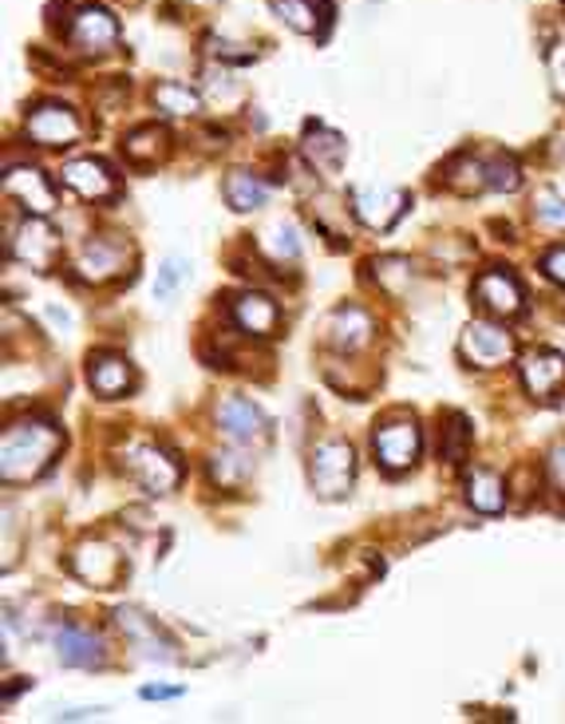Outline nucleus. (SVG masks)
<instances>
[{
  "instance_id": "1",
  "label": "nucleus",
  "mask_w": 565,
  "mask_h": 724,
  "mask_svg": "<svg viewBox=\"0 0 565 724\" xmlns=\"http://www.w3.org/2000/svg\"><path fill=\"white\" fill-rule=\"evenodd\" d=\"M63 452V432L48 416H24L4 428L0 440V483L16 487L40 479Z\"/></svg>"
},
{
  "instance_id": "2",
  "label": "nucleus",
  "mask_w": 565,
  "mask_h": 724,
  "mask_svg": "<svg viewBox=\"0 0 565 724\" xmlns=\"http://www.w3.org/2000/svg\"><path fill=\"white\" fill-rule=\"evenodd\" d=\"M51 24L63 32L68 48L80 56H107L119 44V21L99 4H87V0H72V12L51 16Z\"/></svg>"
},
{
  "instance_id": "3",
  "label": "nucleus",
  "mask_w": 565,
  "mask_h": 724,
  "mask_svg": "<svg viewBox=\"0 0 565 724\" xmlns=\"http://www.w3.org/2000/svg\"><path fill=\"white\" fill-rule=\"evenodd\" d=\"M119 464H123V471L143 487L146 495H170L186 479V467L178 464L175 452H166V447L154 444V440H134V444H127Z\"/></svg>"
},
{
  "instance_id": "4",
  "label": "nucleus",
  "mask_w": 565,
  "mask_h": 724,
  "mask_svg": "<svg viewBox=\"0 0 565 724\" xmlns=\"http://www.w3.org/2000/svg\"><path fill=\"white\" fill-rule=\"evenodd\" d=\"M356 479V452L349 440H320L308 456V483L320 499H340Z\"/></svg>"
},
{
  "instance_id": "5",
  "label": "nucleus",
  "mask_w": 565,
  "mask_h": 724,
  "mask_svg": "<svg viewBox=\"0 0 565 724\" xmlns=\"http://www.w3.org/2000/svg\"><path fill=\"white\" fill-rule=\"evenodd\" d=\"M4 234H9V238H4V254H9V258L36 269V273H51V269H56L60 234H56L40 214H24L21 226H9Z\"/></svg>"
},
{
  "instance_id": "6",
  "label": "nucleus",
  "mask_w": 565,
  "mask_h": 724,
  "mask_svg": "<svg viewBox=\"0 0 565 724\" xmlns=\"http://www.w3.org/2000/svg\"><path fill=\"white\" fill-rule=\"evenodd\" d=\"M423 452V432L411 416H396V420H384L376 432H372V456L384 471L400 476L408 471Z\"/></svg>"
},
{
  "instance_id": "7",
  "label": "nucleus",
  "mask_w": 565,
  "mask_h": 724,
  "mask_svg": "<svg viewBox=\"0 0 565 724\" xmlns=\"http://www.w3.org/2000/svg\"><path fill=\"white\" fill-rule=\"evenodd\" d=\"M4 198L16 202L24 214H40V218H48L51 210L60 207V195L51 187V178L32 163L4 166Z\"/></svg>"
},
{
  "instance_id": "8",
  "label": "nucleus",
  "mask_w": 565,
  "mask_h": 724,
  "mask_svg": "<svg viewBox=\"0 0 565 724\" xmlns=\"http://www.w3.org/2000/svg\"><path fill=\"white\" fill-rule=\"evenodd\" d=\"M24 135H28L36 147H72L80 143L83 119L60 100H44L24 115Z\"/></svg>"
},
{
  "instance_id": "9",
  "label": "nucleus",
  "mask_w": 565,
  "mask_h": 724,
  "mask_svg": "<svg viewBox=\"0 0 565 724\" xmlns=\"http://www.w3.org/2000/svg\"><path fill=\"white\" fill-rule=\"evenodd\" d=\"M214 424H217V432L226 435L229 444L257 447V444H266V440H269L266 412H261V408H257L249 396H226V400H217Z\"/></svg>"
},
{
  "instance_id": "10",
  "label": "nucleus",
  "mask_w": 565,
  "mask_h": 724,
  "mask_svg": "<svg viewBox=\"0 0 565 724\" xmlns=\"http://www.w3.org/2000/svg\"><path fill=\"white\" fill-rule=\"evenodd\" d=\"M514 352H518V345L503 322H471L462 329V357L474 369H503L514 361Z\"/></svg>"
},
{
  "instance_id": "11",
  "label": "nucleus",
  "mask_w": 565,
  "mask_h": 724,
  "mask_svg": "<svg viewBox=\"0 0 565 724\" xmlns=\"http://www.w3.org/2000/svg\"><path fill=\"white\" fill-rule=\"evenodd\" d=\"M115 621H119L123 638L131 642V650H139V657L158 662V665L178 662L175 638H170L163 626H154V618H146L143 610H134V606H119V610H115Z\"/></svg>"
},
{
  "instance_id": "12",
  "label": "nucleus",
  "mask_w": 565,
  "mask_h": 724,
  "mask_svg": "<svg viewBox=\"0 0 565 724\" xmlns=\"http://www.w3.org/2000/svg\"><path fill=\"white\" fill-rule=\"evenodd\" d=\"M72 574L95 591H111L115 582L123 579V559H119V550L111 542H103V538H83L80 547L72 550V559H68Z\"/></svg>"
},
{
  "instance_id": "13",
  "label": "nucleus",
  "mask_w": 565,
  "mask_h": 724,
  "mask_svg": "<svg viewBox=\"0 0 565 724\" xmlns=\"http://www.w3.org/2000/svg\"><path fill=\"white\" fill-rule=\"evenodd\" d=\"M131 261V249L127 242H119L115 234H99V238H87L75 254V273L87 285H103V281L119 278Z\"/></svg>"
},
{
  "instance_id": "14",
  "label": "nucleus",
  "mask_w": 565,
  "mask_h": 724,
  "mask_svg": "<svg viewBox=\"0 0 565 724\" xmlns=\"http://www.w3.org/2000/svg\"><path fill=\"white\" fill-rule=\"evenodd\" d=\"M408 207H411V198H408V190H400V187H384V183H376V187L352 190V214H356L368 230H391L403 214H408Z\"/></svg>"
},
{
  "instance_id": "15",
  "label": "nucleus",
  "mask_w": 565,
  "mask_h": 724,
  "mask_svg": "<svg viewBox=\"0 0 565 724\" xmlns=\"http://www.w3.org/2000/svg\"><path fill=\"white\" fill-rule=\"evenodd\" d=\"M474 301H479V310H486L491 317L506 322V317H514V313H522L526 293L510 269L494 266V269H483V273L474 278Z\"/></svg>"
},
{
  "instance_id": "16",
  "label": "nucleus",
  "mask_w": 565,
  "mask_h": 724,
  "mask_svg": "<svg viewBox=\"0 0 565 724\" xmlns=\"http://www.w3.org/2000/svg\"><path fill=\"white\" fill-rule=\"evenodd\" d=\"M51 645H56L60 665H68V669H99L107 662V642L92 626H80V621H63Z\"/></svg>"
},
{
  "instance_id": "17",
  "label": "nucleus",
  "mask_w": 565,
  "mask_h": 724,
  "mask_svg": "<svg viewBox=\"0 0 565 724\" xmlns=\"http://www.w3.org/2000/svg\"><path fill=\"white\" fill-rule=\"evenodd\" d=\"M522 384L534 400H557L565 393V357L554 349H534L526 352L522 361Z\"/></svg>"
},
{
  "instance_id": "18",
  "label": "nucleus",
  "mask_w": 565,
  "mask_h": 724,
  "mask_svg": "<svg viewBox=\"0 0 565 724\" xmlns=\"http://www.w3.org/2000/svg\"><path fill=\"white\" fill-rule=\"evenodd\" d=\"M325 332H329V345L337 352H360L376 337V317L364 305H340V310H332Z\"/></svg>"
},
{
  "instance_id": "19",
  "label": "nucleus",
  "mask_w": 565,
  "mask_h": 724,
  "mask_svg": "<svg viewBox=\"0 0 565 724\" xmlns=\"http://www.w3.org/2000/svg\"><path fill=\"white\" fill-rule=\"evenodd\" d=\"M60 178H63V187L75 190V195L87 198V202H107V198H115V190H119L111 166L103 163V159H72V163L60 171Z\"/></svg>"
},
{
  "instance_id": "20",
  "label": "nucleus",
  "mask_w": 565,
  "mask_h": 724,
  "mask_svg": "<svg viewBox=\"0 0 565 724\" xmlns=\"http://www.w3.org/2000/svg\"><path fill=\"white\" fill-rule=\"evenodd\" d=\"M229 317H234V325L246 337H273V332L281 329V310L278 301L269 297V293H237L234 305H229Z\"/></svg>"
},
{
  "instance_id": "21",
  "label": "nucleus",
  "mask_w": 565,
  "mask_h": 724,
  "mask_svg": "<svg viewBox=\"0 0 565 724\" xmlns=\"http://www.w3.org/2000/svg\"><path fill=\"white\" fill-rule=\"evenodd\" d=\"M87 384L103 400H119L134 388V369L123 352H95L87 361Z\"/></svg>"
},
{
  "instance_id": "22",
  "label": "nucleus",
  "mask_w": 565,
  "mask_h": 724,
  "mask_svg": "<svg viewBox=\"0 0 565 724\" xmlns=\"http://www.w3.org/2000/svg\"><path fill=\"white\" fill-rule=\"evenodd\" d=\"M301 151H305L308 166L317 171V175H337L340 166H344V155H349V147H344V135H337L332 127L325 124H313L305 127V143H301Z\"/></svg>"
},
{
  "instance_id": "23",
  "label": "nucleus",
  "mask_w": 565,
  "mask_h": 724,
  "mask_svg": "<svg viewBox=\"0 0 565 724\" xmlns=\"http://www.w3.org/2000/svg\"><path fill=\"white\" fill-rule=\"evenodd\" d=\"M269 4L301 36H325V28L332 24L329 0H269Z\"/></svg>"
},
{
  "instance_id": "24",
  "label": "nucleus",
  "mask_w": 565,
  "mask_h": 724,
  "mask_svg": "<svg viewBox=\"0 0 565 724\" xmlns=\"http://www.w3.org/2000/svg\"><path fill=\"white\" fill-rule=\"evenodd\" d=\"M249 476H254V447H226V452H214L210 456V479H214V487H222V491H242V487L249 483Z\"/></svg>"
},
{
  "instance_id": "25",
  "label": "nucleus",
  "mask_w": 565,
  "mask_h": 724,
  "mask_svg": "<svg viewBox=\"0 0 565 724\" xmlns=\"http://www.w3.org/2000/svg\"><path fill=\"white\" fill-rule=\"evenodd\" d=\"M462 487H467V503L479 515H498L506 507V479L491 467H471V476Z\"/></svg>"
},
{
  "instance_id": "26",
  "label": "nucleus",
  "mask_w": 565,
  "mask_h": 724,
  "mask_svg": "<svg viewBox=\"0 0 565 724\" xmlns=\"http://www.w3.org/2000/svg\"><path fill=\"white\" fill-rule=\"evenodd\" d=\"M222 195L237 214H249V210H261L269 198V183L254 171H229L226 183H222Z\"/></svg>"
},
{
  "instance_id": "27",
  "label": "nucleus",
  "mask_w": 565,
  "mask_h": 724,
  "mask_svg": "<svg viewBox=\"0 0 565 724\" xmlns=\"http://www.w3.org/2000/svg\"><path fill=\"white\" fill-rule=\"evenodd\" d=\"M151 100H154V107H158L163 115H170V119H190V115L202 112V95H198L195 87H186V83H175V80L154 83Z\"/></svg>"
},
{
  "instance_id": "28",
  "label": "nucleus",
  "mask_w": 565,
  "mask_h": 724,
  "mask_svg": "<svg viewBox=\"0 0 565 724\" xmlns=\"http://www.w3.org/2000/svg\"><path fill=\"white\" fill-rule=\"evenodd\" d=\"M443 183L451 190H459V195H479V190H486V159L479 155L451 159L447 171H443Z\"/></svg>"
},
{
  "instance_id": "29",
  "label": "nucleus",
  "mask_w": 565,
  "mask_h": 724,
  "mask_svg": "<svg viewBox=\"0 0 565 724\" xmlns=\"http://www.w3.org/2000/svg\"><path fill=\"white\" fill-rule=\"evenodd\" d=\"M166 131L163 127H154V124H146V127H139V131H131L123 139V155L131 159V163H139V166H151L154 159H163L166 155Z\"/></svg>"
},
{
  "instance_id": "30",
  "label": "nucleus",
  "mask_w": 565,
  "mask_h": 724,
  "mask_svg": "<svg viewBox=\"0 0 565 724\" xmlns=\"http://www.w3.org/2000/svg\"><path fill=\"white\" fill-rule=\"evenodd\" d=\"M261 249H266L278 266H293V261L301 258L305 242H301V230L293 226V222H278V226H269L266 234H261Z\"/></svg>"
},
{
  "instance_id": "31",
  "label": "nucleus",
  "mask_w": 565,
  "mask_h": 724,
  "mask_svg": "<svg viewBox=\"0 0 565 724\" xmlns=\"http://www.w3.org/2000/svg\"><path fill=\"white\" fill-rule=\"evenodd\" d=\"M372 278L380 281L384 293H396V297H400L411 281H415V266H411L408 258H380V261H372Z\"/></svg>"
},
{
  "instance_id": "32",
  "label": "nucleus",
  "mask_w": 565,
  "mask_h": 724,
  "mask_svg": "<svg viewBox=\"0 0 565 724\" xmlns=\"http://www.w3.org/2000/svg\"><path fill=\"white\" fill-rule=\"evenodd\" d=\"M443 459L447 464H462L467 459V447H471V424H467V416L459 412H447L443 416Z\"/></svg>"
},
{
  "instance_id": "33",
  "label": "nucleus",
  "mask_w": 565,
  "mask_h": 724,
  "mask_svg": "<svg viewBox=\"0 0 565 724\" xmlns=\"http://www.w3.org/2000/svg\"><path fill=\"white\" fill-rule=\"evenodd\" d=\"M522 187V166L514 155H491L486 159V190H503V195H514Z\"/></svg>"
},
{
  "instance_id": "34",
  "label": "nucleus",
  "mask_w": 565,
  "mask_h": 724,
  "mask_svg": "<svg viewBox=\"0 0 565 724\" xmlns=\"http://www.w3.org/2000/svg\"><path fill=\"white\" fill-rule=\"evenodd\" d=\"M186 273H190V261L186 258H163V266L154 269V297L158 301H170L178 293V285L186 281Z\"/></svg>"
},
{
  "instance_id": "35",
  "label": "nucleus",
  "mask_w": 565,
  "mask_h": 724,
  "mask_svg": "<svg viewBox=\"0 0 565 724\" xmlns=\"http://www.w3.org/2000/svg\"><path fill=\"white\" fill-rule=\"evenodd\" d=\"M534 222L545 230H565V198L557 190L542 187L534 195Z\"/></svg>"
},
{
  "instance_id": "36",
  "label": "nucleus",
  "mask_w": 565,
  "mask_h": 724,
  "mask_svg": "<svg viewBox=\"0 0 565 724\" xmlns=\"http://www.w3.org/2000/svg\"><path fill=\"white\" fill-rule=\"evenodd\" d=\"M545 479H550V487L565 499V440L550 447V456H545Z\"/></svg>"
},
{
  "instance_id": "37",
  "label": "nucleus",
  "mask_w": 565,
  "mask_h": 724,
  "mask_svg": "<svg viewBox=\"0 0 565 724\" xmlns=\"http://www.w3.org/2000/svg\"><path fill=\"white\" fill-rule=\"evenodd\" d=\"M538 269H542V273L554 281V285H562V290H565V246L545 249L542 261H538Z\"/></svg>"
},
{
  "instance_id": "38",
  "label": "nucleus",
  "mask_w": 565,
  "mask_h": 724,
  "mask_svg": "<svg viewBox=\"0 0 565 724\" xmlns=\"http://www.w3.org/2000/svg\"><path fill=\"white\" fill-rule=\"evenodd\" d=\"M44 317H48L51 325H60L63 332H72V313H68V310H56V305H44Z\"/></svg>"
},
{
  "instance_id": "39",
  "label": "nucleus",
  "mask_w": 565,
  "mask_h": 724,
  "mask_svg": "<svg viewBox=\"0 0 565 724\" xmlns=\"http://www.w3.org/2000/svg\"><path fill=\"white\" fill-rule=\"evenodd\" d=\"M242 44H229V40H214V56H229V60H254V52H237Z\"/></svg>"
},
{
  "instance_id": "40",
  "label": "nucleus",
  "mask_w": 565,
  "mask_h": 724,
  "mask_svg": "<svg viewBox=\"0 0 565 724\" xmlns=\"http://www.w3.org/2000/svg\"><path fill=\"white\" fill-rule=\"evenodd\" d=\"M143 697H146V701H170V697H183V689H163V685H146Z\"/></svg>"
},
{
  "instance_id": "41",
  "label": "nucleus",
  "mask_w": 565,
  "mask_h": 724,
  "mask_svg": "<svg viewBox=\"0 0 565 724\" xmlns=\"http://www.w3.org/2000/svg\"><path fill=\"white\" fill-rule=\"evenodd\" d=\"M63 721H87V716H99V709H72V713H60Z\"/></svg>"
},
{
  "instance_id": "42",
  "label": "nucleus",
  "mask_w": 565,
  "mask_h": 724,
  "mask_svg": "<svg viewBox=\"0 0 565 724\" xmlns=\"http://www.w3.org/2000/svg\"><path fill=\"white\" fill-rule=\"evenodd\" d=\"M557 92H562V95H565V60H562V63H557Z\"/></svg>"
}]
</instances>
